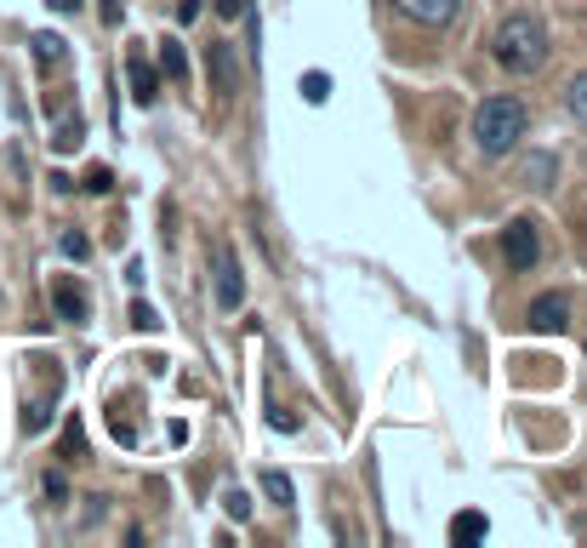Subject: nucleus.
<instances>
[{
  "mask_svg": "<svg viewBox=\"0 0 587 548\" xmlns=\"http://www.w3.org/2000/svg\"><path fill=\"white\" fill-rule=\"evenodd\" d=\"M491 58L507 74H536V69L548 63V29H542V17H530V12L502 17V29L491 40Z\"/></svg>",
  "mask_w": 587,
  "mask_h": 548,
  "instance_id": "nucleus-1",
  "label": "nucleus"
},
{
  "mask_svg": "<svg viewBox=\"0 0 587 548\" xmlns=\"http://www.w3.org/2000/svg\"><path fill=\"white\" fill-rule=\"evenodd\" d=\"M525 138V104L519 97H484L479 115H474V143L484 155H507Z\"/></svg>",
  "mask_w": 587,
  "mask_h": 548,
  "instance_id": "nucleus-2",
  "label": "nucleus"
},
{
  "mask_svg": "<svg viewBox=\"0 0 587 548\" xmlns=\"http://www.w3.org/2000/svg\"><path fill=\"white\" fill-rule=\"evenodd\" d=\"M502 258H507V269H536V258H542V235H536V223L530 217H514L502 229Z\"/></svg>",
  "mask_w": 587,
  "mask_h": 548,
  "instance_id": "nucleus-3",
  "label": "nucleus"
},
{
  "mask_svg": "<svg viewBox=\"0 0 587 548\" xmlns=\"http://www.w3.org/2000/svg\"><path fill=\"white\" fill-rule=\"evenodd\" d=\"M245 303V274H240V258H235V246L217 240V309L223 314H235Z\"/></svg>",
  "mask_w": 587,
  "mask_h": 548,
  "instance_id": "nucleus-4",
  "label": "nucleus"
},
{
  "mask_svg": "<svg viewBox=\"0 0 587 548\" xmlns=\"http://www.w3.org/2000/svg\"><path fill=\"white\" fill-rule=\"evenodd\" d=\"M212 86L223 104H235V92H240V63H235V46L228 40H212Z\"/></svg>",
  "mask_w": 587,
  "mask_h": 548,
  "instance_id": "nucleus-5",
  "label": "nucleus"
},
{
  "mask_svg": "<svg viewBox=\"0 0 587 548\" xmlns=\"http://www.w3.org/2000/svg\"><path fill=\"white\" fill-rule=\"evenodd\" d=\"M52 303H58V320H74V326H81V320H92V297H86L81 281H69V274L52 286Z\"/></svg>",
  "mask_w": 587,
  "mask_h": 548,
  "instance_id": "nucleus-6",
  "label": "nucleus"
},
{
  "mask_svg": "<svg viewBox=\"0 0 587 548\" xmlns=\"http://www.w3.org/2000/svg\"><path fill=\"white\" fill-rule=\"evenodd\" d=\"M565 320H571V297L565 291H548V297L530 303V326L536 332H565Z\"/></svg>",
  "mask_w": 587,
  "mask_h": 548,
  "instance_id": "nucleus-7",
  "label": "nucleus"
},
{
  "mask_svg": "<svg viewBox=\"0 0 587 548\" xmlns=\"http://www.w3.org/2000/svg\"><path fill=\"white\" fill-rule=\"evenodd\" d=\"M456 7H463V0H399V12L411 17V23H428V29L451 23V17H456Z\"/></svg>",
  "mask_w": 587,
  "mask_h": 548,
  "instance_id": "nucleus-8",
  "label": "nucleus"
},
{
  "mask_svg": "<svg viewBox=\"0 0 587 548\" xmlns=\"http://www.w3.org/2000/svg\"><path fill=\"white\" fill-rule=\"evenodd\" d=\"M125 74H132V97H137V104H143V109H148V104H155V97H160V74H155V69H148V63H143L137 52H132V58H125Z\"/></svg>",
  "mask_w": 587,
  "mask_h": 548,
  "instance_id": "nucleus-9",
  "label": "nucleus"
},
{
  "mask_svg": "<svg viewBox=\"0 0 587 548\" xmlns=\"http://www.w3.org/2000/svg\"><path fill=\"white\" fill-rule=\"evenodd\" d=\"M484 532H491V526H484V514H479V509H463V514L451 520V543H456V548L484 543Z\"/></svg>",
  "mask_w": 587,
  "mask_h": 548,
  "instance_id": "nucleus-10",
  "label": "nucleus"
},
{
  "mask_svg": "<svg viewBox=\"0 0 587 548\" xmlns=\"http://www.w3.org/2000/svg\"><path fill=\"white\" fill-rule=\"evenodd\" d=\"M63 58H69L63 35H52V29H46V35H35V63H40V69H58Z\"/></svg>",
  "mask_w": 587,
  "mask_h": 548,
  "instance_id": "nucleus-11",
  "label": "nucleus"
},
{
  "mask_svg": "<svg viewBox=\"0 0 587 548\" xmlns=\"http://www.w3.org/2000/svg\"><path fill=\"white\" fill-rule=\"evenodd\" d=\"M263 491H268L274 509H291L297 503V486H291V475H279V468H268V475H263Z\"/></svg>",
  "mask_w": 587,
  "mask_h": 548,
  "instance_id": "nucleus-12",
  "label": "nucleus"
},
{
  "mask_svg": "<svg viewBox=\"0 0 587 548\" xmlns=\"http://www.w3.org/2000/svg\"><path fill=\"white\" fill-rule=\"evenodd\" d=\"M297 92H302V104H325V97H331V74L325 69H309V74H302V81H297Z\"/></svg>",
  "mask_w": 587,
  "mask_h": 548,
  "instance_id": "nucleus-13",
  "label": "nucleus"
},
{
  "mask_svg": "<svg viewBox=\"0 0 587 548\" xmlns=\"http://www.w3.org/2000/svg\"><path fill=\"white\" fill-rule=\"evenodd\" d=\"M160 69L171 74V81H189V58H183V46H177V40L160 46Z\"/></svg>",
  "mask_w": 587,
  "mask_h": 548,
  "instance_id": "nucleus-14",
  "label": "nucleus"
},
{
  "mask_svg": "<svg viewBox=\"0 0 587 548\" xmlns=\"http://www.w3.org/2000/svg\"><path fill=\"white\" fill-rule=\"evenodd\" d=\"M565 109H571L576 120H587V74H576V81L565 86Z\"/></svg>",
  "mask_w": 587,
  "mask_h": 548,
  "instance_id": "nucleus-15",
  "label": "nucleus"
},
{
  "mask_svg": "<svg viewBox=\"0 0 587 548\" xmlns=\"http://www.w3.org/2000/svg\"><path fill=\"white\" fill-rule=\"evenodd\" d=\"M81 138H86V120H81V115H63V127H58V138H52V143H58V148H74Z\"/></svg>",
  "mask_w": 587,
  "mask_h": 548,
  "instance_id": "nucleus-16",
  "label": "nucleus"
},
{
  "mask_svg": "<svg viewBox=\"0 0 587 548\" xmlns=\"http://www.w3.org/2000/svg\"><path fill=\"white\" fill-rule=\"evenodd\" d=\"M525 178H536V189H548V183H553V155H530Z\"/></svg>",
  "mask_w": 587,
  "mask_h": 548,
  "instance_id": "nucleus-17",
  "label": "nucleus"
},
{
  "mask_svg": "<svg viewBox=\"0 0 587 548\" xmlns=\"http://www.w3.org/2000/svg\"><path fill=\"white\" fill-rule=\"evenodd\" d=\"M63 452H69V457H81V452H86V434H81V417H69V422H63Z\"/></svg>",
  "mask_w": 587,
  "mask_h": 548,
  "instance_id": "nucleus-18",
  "label": "nucleus"
},
{
  "mask_svg": "<svg viewBox=\"0 0 587 548\" xmlns=\"http://www.w3.org/2000/svg\"><path fill=\"white\" fill-rule=\"evenodd\" d=\"M58 246H63V258H74V263H81V258H92V240H86V235H74V229H69Z\"/></svg>",
  "mask_w": 587,
  "mask_h": 548,
  "instance_id": "nucleus-19",
  "label": "nucleus"
},
{
  "mask_svg": "<svg viewBox=\"0 0 587 548\" xmlns=\"http://www.w3.org/2000/svg\"><path fill=\"white\" fill-rule=\"evenodd\" d=\"M268 422H274V434H297L302 429L297 412H286V406H268Z\"/></svg>",
  "mask_w": 587,
  "mask_h": 548,
  "instance_id": "nucleus-20",
  "label": "nucleus"
},
{
  "mask_svg": "<svg viewBox=\"0 0 587 548\" xmlns=\"http://www.w3.org/2000/svg\"><path fill=\"white\" fill-rule=\"evenodd\" d=\"M223 509H228V520H251V497L245 491H223Z\"/></svg>",
  "mask_w": 587,
  "mask_h": 548,
  "instance_id": "nucleus-21",
  "label": "nucleus"
},
{
  "mask_svg": "<svg viewBox=\"0 0 587 548\" xmlns=\"http://www.w3.org/2000/svg\"><path fill=\"white\" fill-rule=\"evenodd\" d=\"M86 189H92V194H109V189H115V171H109V166H92V171H86Z\"/></svg>",
  "mask_w": 587,
  "mask_h": 548,
  "instance_id": "nucleus-22",
  "label": "nucleus"
},
{
  "mask_svg": "<svg viewBox=\"0 0 587 548\" xmlns=\"http://www.w3.org/2000/svg\"><path fill=\"white\" fill-rule=\"evenodd\" d=\"M23 422H29V434H40L46 422H52V401H35V406H29V417H23Z\"/></svg>",
  "mask_w": 587,
  "mask_h": 548,
  "instance_id": "nucleus-23",
  "label": "nucleus"
},
{
  "mask_svg": "<svg viewBox=\"0 0 587 548\" xmlns=\"http://www.w3.org/2000/svg\"><path fill=\"white\" fill-rule=\"evenodd\" d=\"M132 326H137V332H155V326H160V314L148 309V303H132Z\"/></svg>",
  "mask_w": 587,
  "mask_h": 548,
  "instance_id": "nucleus-24",
  "label": "nucleus"
},
{
  "mask_svg": "<svg viewBox=\"0 0 587 548\" xmlns=\"http://www.w3.org/2000/svg\"><path fill=\"white\" fill-rule=\"evenodd\" d=\"M212 7H217V17H228V23L245 17V0H212Z\"/></svg>",
  "mask_w": 587,
  "mask_h": 548,
  "instance_id": "nucleus-25",
  "label": "nucleus"
},
{
  "mask_svg": "<svg viewBox=\"0 0 587 548\" xmlns=\"http://www.w3.org/2000/svg\"><path fill=\"white\" fill-rule=\"evenodd\" d=\"M46 497H52V503H63V497H69V486H63V475H46Z\"/></svg>",
  "mask_w": 587,
  "mask_h": 548,
  "instance_id": "nucleus-26",
  "label": "nucleus"
},
{
  "mask_svg": "<svg viewBox=\"0 0 587 548\" xmlns=\"http://www.w3.org/2000/svg\"><path fill=\"white\" fill-rule=\"evenodd\" d=\"M177 17H183V23H194V17H200V0H183V7H177Z\"/></svg>",
  "mask_w": 587,
  "mask_h": 548,
  "instance_id": "nucleus-27",
  "label": "nucleus"
},
{
  "mask_svg": "<svg viewBox=\"0 0 587 548\" xmlns=\"http://www.w3.org/2000/svg\"><path fill=\"white\" fill-rule=\"evenodd\" d=\"M104 23H120V0H104Z\"/></svg>",
  "mask_w": 587,
  "mask_h": 548,
  "instance_id": "nucleus-28",
  "label": "nucleus"
},
{
  "mask_svg": "<svg viewBox=\"0 0 587 548\" xmlns=\"http://www.w3.org/2000/svg\"><path fill=\"white\" fill-rule=\"evenodd\" d=\"M52 12H63V17H69V12H81V0H52Z\"/></svg>",
  "mask_w": 587,
  "mask_h": 548,
  "instance_id": "nucleus-29",
  "label": "nucleus"
}]
</instances>
